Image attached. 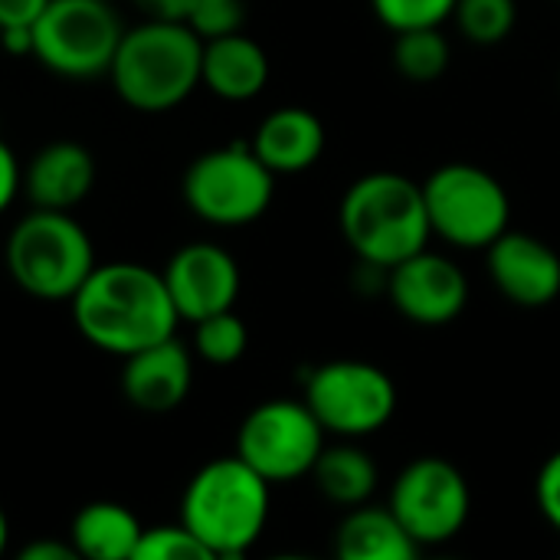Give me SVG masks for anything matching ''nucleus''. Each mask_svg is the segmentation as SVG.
Segmentation results:
<instances>
[{"mask_svg": "<svg viewBox=\"0 0 560 560\" xmlns=\"http://www.w3.org/2000/svg\"><path fill=\"white\" fill-rule=\"evenodd\" d=\"M305 404L325 433L361 440L381 433L397 410V384L368 361H328L305 381Z\"/></svg>", "mask_w": 560, "mask_h": 560, "instance_id": "10", "label": "nucleus"}, {"mask_svg": "<svg viewBox=\"0 0 560 560\" xmlns=\"http://www.w3.org/2000/svg\"><path fill=\"white\" fill-rule=\"evenodd\" d=\"M269 82V56L266 49L240 33L217 36L203 43L200 85H207L223 102H249Z\"/></svg>", "mask_w": 560, "mask_h": 560, "instance_id": "18", "label": "nucleus"}, {"mask_svg": "<svg viewBox=\"0 0 560 560\" xmlns=\"http://www.w3.org/2000/svg\"><path fill=\"white\" fill-rule=\"evenodd\" d=\"M69 302L79 335L121 361L171 338L180 325L164 276L141 262L95 266Z\"/></svg>", "mask_w": 560, "mask_h": 560, "instance_id": "1", "label": "nucleus"}, {"mask_svg": "<svg viewBox=\"0 0 560 560\" xmlns=\"http://www.w3.org/2000/svg\"><path fill=\"white\" fill-rule=\"evenodd\" d=\"M371 7L387 30L404 33L420 26H443L453 16L456 0H371Z\"/></svg>", "mask_w": 560, "mask_h": 560, "instance_id": "26", "label": "nucleus"}, {"mask_svg": "<svg viewBox=\"0 0 560 560\" xmlns=\"http://www.w3.org/2000/svg\"><path fill=\"white\" fill-rule=\"evenodd\" d=\"M141 522L118 502H89L75 512L69 541L85 560H135Z\"/></svg>", "mask_w": 560, "mask_h": 560, "instance_id": "20", "label": "nucleus"}, {"mask_svg": "<svg viewBox=\"0 0 560 560\" xmlns=\"http://www.w3.org/2000/svg\"><path fill=\"white\" fill-rule=\"evenodd\" d=\"M144 20H177V23H187L190 10H194V0H131Z\"/></svg>", "mask_w": 560, "mask_h": 560, "instance_id": "31", "label": "nucleus"}, {"mask_svg": "<svg viewBox=\"0 0 560 560\" xmlns=\"http://www.w3.org/2000/svg\"><path fill=\"white\" fill-rule=\"evenodd\" d=\"M0 46L10 56H23V52L33 56V26H7V30H0Z\"/></svg>", "mask_w": 560, "mask_h": 560, "instance_id": "33", "label": "nucleus"}, {"mask_svg": "<svg viewBox=\"0 0 560 560\" xmlns=\"http://www.w3.org/2000/svg\"><path fill=\"white\" fill-rule=\"evenodd\" d=\"M243 20H246V3L243 0H194L187 26L207 43V39H217V36L240 33Z\"/></svg>", "mask_w": 560, "mask_h": 560, "instance_id": "27", "label": "nucleus"}, {"mask_svg": "<svg viewBox=\"0 0 560 560\" xmlns=\"http://www.w3.org/2000/svg\"><path fill=\"white\" fill-rule=\"evenodd\" d=\"M164 285L180 322H203L240 299V266L217 243H187L164 266Z\"/></svg>", "mask_w": 560, "mask_h": 560, "instance_id": "13", "label": "nucleus"}, {"mask_svg": "<svg viewBox=\"0 0 560 560\" xmlns=\"http://www.w3.org/2000/svg\"><path fill=\"white\" fill-rule=\"evenodd\" d=\"M135 560H213L210 551L194 538V532L184 522L174 525H154L141 532V541L135 548Z\"/></svg>", "mask_w": 560, "mask_h": 560, "instance_id": "25", "label": "nucleus"}, {"mask_svg": "<svg viewBox=\"0 0 560 560\" xmlns=\"http://www.w3.org/2000/svg\"><path fill=\"white\" fill-rule=\"evenodd\" d=\"M49 0H0V30L7 26H33Z\"/></svg>", "mask_w": 560, "mask_h": 560, "instance_id": "30", "label": "nucleus"}, {"mask_svg": "<svg viewBox=\"0 0 560 560\" xmlns=\"http://www.w3.org/2000/svg\"><path fill=\"white\" fill-rule=\"evenodd\" d=\"M23 187L33 207L72 213L95 187V158L79 141H52L23 167Z\"/></svg>", "mask_w": 560, "mask_h": 560, "instance_id": "16", "label": "nucleus"}, {"mask_svg": "<svg viewBox=\"0 0 560 560\" xmlns=\"http://www.w3.org/2000/svg\"><path fill=\"white\" fill-rule=\"evenodd\" d=\"M253 151L259 161L279 174H302L325 154V125L315 112L285 105L266 115L253 135Z\"/></svg>", "mask_w": 560, "mask_h": 560, "instance_id": "17", "label": "nucleus"}, {"mask_svg": "<svg viewBox=\"0 0 560 560\" xmlns=\"http://www.w3.org/2000/svg\"><path fill=\"white\" fill-rule=\"evenodd\" d=\"M486 253L489 276L509 302L522 308H545L560 295V256L545 240L505 230Z\"/></svg>", "mask_w": 560, "mask_h": 560, "instance_id": "14", "label": "nucleus"}, {"mask_svg": "<svg viewBox=\"0 0 560 560\" xmlns=\"http://www.w3.org/2000/svg\"><path fill=\"white\" fill-rule=\"evenodd\" d=\"M125 36L108 0H49L33 23V56L62 79L108 75Z\"/></svg>", "mask_w": 560, "mask_h": 560, "instance_id": "7", "label": "nucleus"}, {"mask_svg": "<svg viewBox=\"0 0 560 560\" xmlns=\"http://www.w3.org/2000/svg\"><path fill=\"white\" fill-rule=\"evenodd\" d=\"M203 39L177 20H144L125 30L108 79L135 112H171L200 89Z\"/></svg>", "mask_w": 560, "mask_h": 560, "instance_id": "2", "label": "nucleus"}, {"mask_svg": "<svg viewBox=\"0 0 560 560\" xmlns=\"http://www.w3.org/2000/svg\"><path fill=\"white\" fill-rule=\"evenodd\" d=\"M269 482L240 456H223L197 469L180 495V522L210 558H243L266 532Z\"/></svg>", "mask_w": 560, "mask_h": 560, "instance_id": "4", "label": "nucleus"}, {"mask_svg": "<svg viewBox=\"0 0 560 560\" xmlns=\"http://www.w3.org/2000/svg\"><path fill=\"white\" fill-rule=\"evenodd\" d=\"M325 450V427L305 400H266L246 413L236 433V456L269 486L312 476Z\"/></svg>", "mask_w": 560, "mask_h": 560, "instance_id": "9", "label": "nucleus"}, {"mask_svg": "<svg viewBox=\"0 0 560 560\" xmlns=\"http://www.w3.org/2000/svg\"><path fill=\"white\" fill-rule=\"evenodd\" d=\"M338 223L358 259L384 272L427 249L433 236L423 184L394 171L358 177L341 197Z\"/></svg>", "mask_w": 560, "mask_h": 560, "instance_id": "3", "label": "nucleus"}, {"mask_svg": "<svg viewBox=\"0 0 560 560\" xmlns=\"http://www.w3.org/2000/svg\"><path fill=\"white\" fill-rule=\"evenodd\" d=\"M79 551L72 548V541H49V538H36L30 545L20 548V560H75Z\"/></svg>", "mask_w": 560, "mask_h": 560, "instance_id": "32", "label": "nucleus"}, {"mask_svg": "<svg viewBox=\"0 0 560 560\" xmlns=\"http://www.w3.org/2000/svg\"><path fill=\"white\" fill-rule=\"evenodd\" d=\"M7 541H10V522H7V512L0 509V555L7 551Z\"/></svg>", "mask_w": 560, "mask_h": 560, "instance_id": "34", "label": "nucleus"}, {"mask_svg": "<svg viewBox=\"0 0 560 560\" xmlns=\"http://www.w3.org/2000/svg\"><path fill=\"white\" fill-rule=\"evenodd\" d=\"M23 187V167L16 161V154L10 151L7 141H0V213H7V207L16 200Z\"/></svg>", "mask_w": 560, "mask_h": 560, "instance_id": "29", "label": "nucleus"}, {"mask_svg": "<svg viewBox=\"0 0 560 560\" xmlns=\"http://www.w3.org/2000/svg\"><path fill=\"white\" fill-rule=\"evenodd\" d=\"M184 203L213 226L256 223L276 194V174L259 161L253 144H226L200 154L184 174Z\"/></svg>", "mask_w": 560, "mask_h": 560, "instance_id": "8", "label": "nucleus"}, {"mask_svg": "<svg viewBox=\"0 0 560 560\" xmlns=\"http://www.w3.org/2000/svg\"><path fill=\"white\" fill-rule=\"evenodd\" d=\"M335 551L341 560H413L423 548L404 528V522L387 509L377 505H354L338 532Z\"/></svg>", "mask_w": 560, "mask_h": 560, "instance_id": "19", "label": "nucleus"}, {"mask_svg": "<svg viewBox=\"0 0 560 560\" xmlns=\"http://www.w3.org/2000/svg\"><path fill=\"white\" fill-rule=\"evenodd\" d=\"M246 348H249V331L233 308L217 312L194 325V351L207 364H217V368L236 364L246 354Z\"/></svg>", "mask_w": 560, "mask_h": 560, "instance_id": "23", "label": "nucleus"}, {"mask_svg": "<svg viewBox=\"0 0 560 560\" xmlns=\"http://www.w3.org/2000/svg\"><path fill=\"white\" fill-rule=\"evenodd\" d=\"M194 384V358L177 341V335L141 348L125 358L121 394L141 413H171L177 410Z\"/></svg>", "mask_w": 560, "mask_h": 560, "instance_id": "15", "label": "nucleus"}, {"mask_svg": "<svg viewBox=\"0 0 560 560\" xmlns=\"http://www.w3.org/2000/svg\"><path fill=\"white\" fill-rule=\"evenodd\" d=\"M387 505L420 548H436L466 528L472 492L466 476L450 459L420 456L400 469Z\"/></svg>", "mask_w": 560, "mask_h": 560, "instance_id": "11", "label": "nucleus"}, {"mask_svg": "<svg viewBox=\"0 0 560 560\" xmlns=\"http://www.w3.org/2000/svg\"><path fill=\"white\" fill-rule=\"evenodd\" d=\"M535 499H538L541 515L560 532V450L551 453L548 463L541 466L538 482H535Z\"/></svg>", "mask_w": 560, "mask_h": 560, "instance_id": "28", "label": "nucleus"}, {"mask_svg": "<svg viewBox=\"0 0 560 560\" xmlns=\"http://www.w3.org/2000/svg\"><path fill=\"white\" fill-rule=\"evenodd\" d=\"M453 16L469 43L495 46L512 36L518 7H515V0H456Z\"/></svg>", "mask_w": 560, "mask_h": 560, "instance_id": "24", "label": "nucleus"}, {"mask_svg": "<svg viewBox=\"0 0 560 560\" xmlns=\"http://www.w3.org/2000/svg\"><path fill=\"white\" fill-rule=\"evenodd\" d=\"M423 200L433 233L459 249H489L512 220L502 180L469 161L436 167L423 180Z\"/></svg>", "mask_w": 560, "mask_h": 560, "instance_id": "6", "label": "nucleus"}, {"mask_svg": "<svg viewBox=\"0 0 560 560\" xmlns=\"http://www.w3.org/2000/svg\"><path fill=\"white\" fill-rule=\"evenodd\" d=\"M10 279L39 302H69L98 266L89 233L66 210L33 207L7 236Z\"/></svg>", "mask_w": 560, "mask_h": 560, "instance_id": "5", "label": "nucleus"}, {"mask_svg": "<svg viewBox=\"0 0 560 560\" xmlns=\"http://www.w3.org/2000/svg\"><path fill=\"white\" fill-rule=\"evenodd\" d=\"M387 295L413 325L440 328L463 315L469 302V279L450 256L420 249L387 269Z\"/></svg>", "mask_w": 560, "mask_h": 560, "instance_id": "12", "label": "nucleus"}, {"mask_svg": "<svg viewBox=\"0 0 560 560\" xmlns=\"http://www.w3.org/2000/svg\"><path fill=\"white\" fill-rule=\"evenodd\" d=\"M312 479L328 502L354 509V505L371 502V495L377 492L381 472L361 446L341 443V446L322 450V456L312 469Z\"/></svg>", "mask_w": 560, "mask_h": 560, "instance_id": "21", "label": "nucleus"}, {"mask_svg": "<svg viewBox=\"0 0 560 560\" xmlns=\"http://www.w3.org/2000/svg\"><path fill=\"white\" fill-rule=\"evenodd\" d=\"M394 66L410 82H433L450 69V39L440 26L404 30L394 39Z\"/></svg>", "mask_w": 560, "mask_h": 560, "instance_id": "22", "label": "nucleus"}]
</instances>
